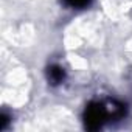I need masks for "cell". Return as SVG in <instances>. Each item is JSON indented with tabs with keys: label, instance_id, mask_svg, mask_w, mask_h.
<instances>
[{
	"label": "cell",
	"instance_id": "obj_1",
	"mask_svg": "<svg viewBox=\"0 0 132 132\" xmlns=\"http://www.w3.org/2000/svg\"><path fill=\"white\" fill-rule=\"evenodd\" d=\"M48 79H50L51 82H54V84L62 82V79H64V72H62V69L57 67V65L50 67V70H48Z\"/></svg>",
	"mask_w": 132,
	"mask_h": 132
},
{
	"label": "cell",
	"instance_id": "obj_2",
	"mask_svg": "<svg viewBox=\"0 0 132 132\" xmlns=\"http://www.w3.org/2000/svg\"><path fill=\"white\" fill-rule=\"evenodd\" d=\"M65 3L70 8H84L90 3V0H65Z\"/></svg>",
	"mask_w": 132,
	"mask_h": 132
}]
</instances>
